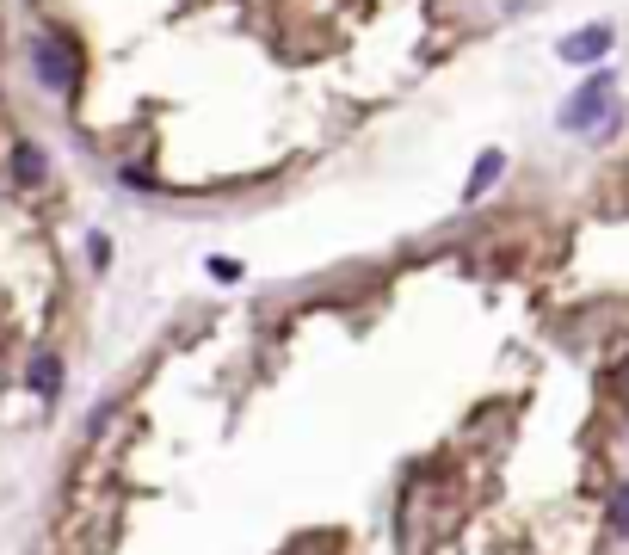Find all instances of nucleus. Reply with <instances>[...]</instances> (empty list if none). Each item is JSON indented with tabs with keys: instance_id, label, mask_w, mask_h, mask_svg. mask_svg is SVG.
<instances>
[{
	"instance_id": "4",
	"label": "nucleus",
	"mask_w": 629,
	"mask_h": 555,
	"mask_svg": "<svg viewBox=\"0 0 629 555\" xmlns=\"http://www.w3.org/2000/svg\"><path fill=\"white\" fill-rule=\"evenodd\" d=\"M25 383L44 395V401H56V395H62V358H56V352H37L31 370H25Z\"/></svg>"
},
{
	"instance_id": "7",
	"label": "nucleus",
	"mask_w": 629,
	"mask_h": 555,
	"mask_svg": "<svg viewBox=\"0 0 629 555\" xmlns=\"http://www.w3.org/2000/svg\"><path fill=\"white\" fill-rule=\"evenodd\" d=\"M611 531H617V537H629V488H623V494H617V506H611Z\"/></svg>"
},
{
	"instance_id": "3",
	"label": "nucleus",
	"mask_w": 629,
	"mask_h": 555,
	"mask_svg": "<svg viewBox=\"0 0 629 555\" xmlns=\"http://www.w3.org/2000/svg\"><path fill=\"white\" fill-rule=\"evenodd\" d=\"M611 44H617V31H611V25H586V31L562 37V44H555V56H562V62H574V68H580V62H599V56H605Z\"/></svg>"
},
{
	"instance_id": "8",
	"label": "nucleus",
	"mask_w": 629,
	"mask_h": 555,
	"mask_svg": "<svg viewBox=\"0 0 629 555\" xmlns=\"http://www.w3.org/2000/svg\"><path fill=\"white\" fill-rule=\"evenodd\" d=\"M210 278H222V284H235V278H241V259H210Z\"/></svg>"
},
{
	"instance_id": "1",
	"label": "nucleus",
	"mask_w": 629,
	"mask_h": 555,
	"mask_svg": "<svg viewBox=\"0 0 629 555\" xmlns=\"http://www.w3.org/2000/svg\"><path fill=\"white\" fill-rule=\"evenodd\" d=\"M617 118V74H592V81L562 105V130H611Z\"/></svg>"
},
{
	"instance_id": "6",
	"label": "nucleus",
	"mask_w": 629,
	"mask_h": 555,
	"mask_svg": "<svg viewBox=\"0 0 629 555\" xmlns=\"http://www.w3.org/2000/svg\"><path fill=\"white\" fill-rule=\"evenodd\" d=\"M13 173H19L25 185H37V179H44V148H31V142H19V148H13Z\"/></svg>"
},
{
	"instance_id": "2",
	"label": "nucleus",
	"mask_w": 629,
	"mask_h": 555,
	"mask_svg": "<svg viewBox=\"0 0 629 555\" xmlns=\"http://www.w3.org/2000/svg\"><path fill=\"white\" fill-rule=\"evenodd\" d=\"M31 68H37V81H44L50 93H68L74 87V74H81V62H74V44L62 31H44L31 44Z\"/></svg>"
},
{
	"instance_id": "5",
	"label": "nucleus",
	"mask_w": 629,
	"mask_h": 555,
	"mask_svg": "<svg viewBox=\"0 0 629 555\" xmlns=\"http://www.w3.org/2000/svg\"><path fill=\"white\" fill-rule=\"evenodd\" d=\"M500 167H506V155H500V148H488V155H481V161L469 167V185H463V204H475L481 192H488V185L500 179Z\"/></svg>"
}]
</instances>
